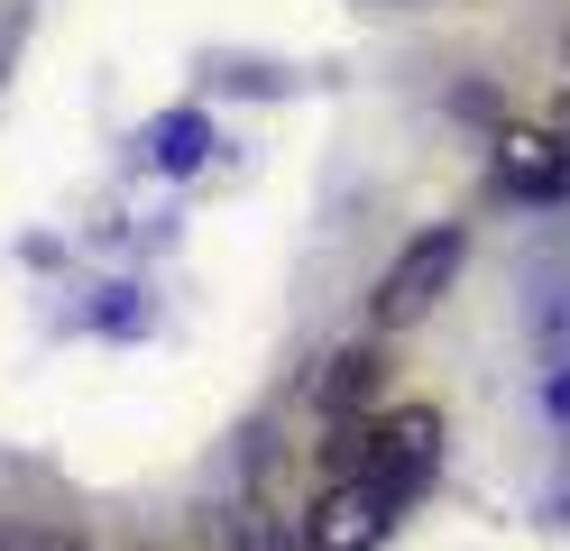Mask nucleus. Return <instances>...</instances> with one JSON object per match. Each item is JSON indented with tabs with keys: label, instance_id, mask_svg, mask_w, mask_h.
Masks as SVG:
<instances>
[{
	"label": "nucleus",
	"instance_id": "5",
	"mask_svg": "<svg viewBox=\"0 0 570 551\" xmlns=\"http://www.w3.org/2000/svg\"><path fill=\"white\" fill-rule=\"evenodd\" d=\"M377 377H386V358L360 341V350H341L332 367H323V386H313V395H323V414H341V423H360V404L377 395Z\"/></svg>",
	"mask_w": 570,
	"mask_h": 551
},
{
	"label": "nucleus",
	"instance_id": "7",
	"mask_svg": "<svg viewBox=\"0 0 570 551\" xmlns=\"http://www.w3.org/2000/svg\"><path fill=\"white\" fill-rule=\"evenodd\" d=\"M194 157H203V120H166V129H157V166L185 175Z\"/></svg>",
	"mask_w": 570,
	"mask_h": 551
},
{
	"label": "nucleus",
	"instance_id": "2",
	"mask_svg": "<svg viewBox=\"0 0 570 551\" xmlns=\"http://www.w3.org/2000/svg\"><path fill=\"white\" fill-rule=\"evenodd\" d=\"M433 460H442V414L433 404H405V414H386V423H368V488L386 496V505H405L423 478H433Z\"/></svg>",
	"mask_w": 570,
	"mask_h": 551
},
{
	"label": "nucleus",
	"instance_id": "3",
	"mask_svg": "<svg viewBox=\"0 0 570 551\" xmlns=\"http://www.w3.org/2000/svg\"><path fill=\"white\" fill-rule=\"evenodd\" d=\"M396 524V505H386L368 478H332L323 496L304 514V551H377V533Z\"/></svg>",
	"mask_w": 570,
	"mask_h": 551
},
{
	"label": "nucleus",
	"instance_id": "1",
	"mask_svg": "<svg viewBox=\"0 0 570 551\" xmlns=\"http://www.w3.org/2000/svg\"><path fill=\"white\" fill-rule=\"evenodd\" d=\"M460 257H470V230H423V239H405L396 248V267L377 276V294H368V313H377V331H405V322H423L451 294V276H460Z\"/></svg>",
	"mask_w": 570,
	"mask_h": 551
},
{
	"label": "nucleus",
	"instance_id": "8",
	"mask_svg": "<svg viewBox=\"0 0 570 551\" xmlns=\"http://www.w3.org/2000/svg\"><path fill=\"white\" fill-rule=\"evenodd\" d=\"M38 551H83V533H47V542H38Z\"/></svg>",
	"mask_w": 570,
	"mask_h": 551
},
{
	"label": "nucleus",
	"instance_id": "6",
	"mask_svg": "<svg viewBox=\"0 0 570 551\" xmlns=\"http://www.w3.org/2000/svg\"><path fill=\"white\" fill-rule=\"evenodd\" d=\"M239 551H304V533H285V514H267V505H239Z\"/></svg>",
	"mask_w": 570,
	"mask_h": 551
},
{
	"label": "nucleus",
	"instance_id": "4",
	"mask_svg": "<svg viewBox=\"0 0 570 551\" xmlns=\"http://www.w3.org/2000/svg\"><path fill=\"white\" fill-rule=\"evenodd\" d=\"M497 184L507 194H561L570 184V138H543V129H507V147H497Z\"/></svg>",
	"mask_w": 570,
	"mask_h": 551
}]
</instances>
